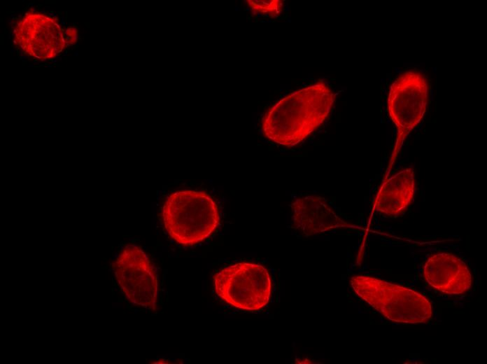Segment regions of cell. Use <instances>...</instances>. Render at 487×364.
<instances>
[{
	"label": "cell",
	"instance_id": "cell-4",
	"mask_svg": "<svg viewBox=\"0 0 487 364\" xmlns=\"http://www.w3.org/2000/svg\"><path fill=\"white\" fill-rule=\"evenodd\" d=\"M215 292L236 308L256 312L265 307L271 293L268 270L262 265L238 262L220 270L214 276Z\"/></svg>",
	"mask_w": 487,
	"mask_h": 364
},
{
	"label": "cell",
	"instance_id": "cell-3",
	"mask_svg": "<svg viewBox=\"0 0 487 364\" xmlns=\"http://www.w3.org/2000/svg\"><path fill=\"white\" fill-rule=\"evenodd\" d=\"M350 281L360 298L392 321L419 323L432 316L429 300L412 289L364 275L353 276Z\"/></svg>",
	"mask_w": 487,
	"mask_h": 364
},
{
	"label": "cell",
	"instance_id": "cell-2",
	"mask_svg": "<svg viewBox=\"0 0 487 364\" xmlns=\"http://www.w3.org/2000/svg\"><path fill=\"white\" fill-rule=\"evenodd\" d=\"M162 220L168 234L185 246L209 237L220 223L216 203L202 191L185 190L171 193L162 207Z\"/></svg>",
	"mask_w": 487,
	"mask_h": 364
},
{
	"label": "cell",
	"instance_id": "cell-7",
	"mask_svg": "<svg viewBox=\"0 0 487 364\" xmlns=\"http://www.w3.org/2000/svg\"><path fill=\"white\" fill-rule=\"evenodd\" d=\"M14 42L24 54L43 60L57 56L66 43L57 20L40 13L26 14L18 21Z\"/></svg>",
	"mask_w": 487,
	"mask_h": 364
},
{
	"label": "cell",
	"instance_id": "cell-9",
	"mask_svg": "<svg viewBox=\"0 0 487 364\" xmlns=\"http://www.w3.org/2000/svg\"><path fill=\"white\" fill-rule=\"evenodd\" d=\"M291 207L293 227L304 236L350 226L321 197L306 196L298 198L291 204Z\"/></svg>",
	"mask_w": 487,
	"mask_h": 364
},
{
	"label": "cell",
	"instance_id": "cell-8",
	"mask_svg": "<svg viewBox=\"0 0 487 364\" xmlns=\"http://www.w3.org/2000/svg\"><path fill=\"white\" fill-rule=\"evenodd\" d=\"M423 275L429 285L448 295L463 294L472 287V274L467 265L449 253L428 258L424 265Z\"/></svg>",
	"mask_w": 487,
	"mask_h": 364
},
{
	"label": "cell",
	"instance_id": "cell-5",
	"mask_svg": "<svg viewBox=\"0 0 487 364\" xmlns=\"http://www.w3.org/2000/svg\"><path fill=\"white\" fill-rule=\"evenodd\" d=\"M428 101V80L421 72L407 71L391 84L388 96V111L396 127L397 134L387 172L395 161L404 139L421 121Z\"/></svg>",
	"mask_w": 487,
	"mask_h": 364
},
{
	"label": "cell",
	"instance_id": "cell-10",
	"mask_svg": "<svg viewBox=\"0 0 487 364\" xmlns=\"http://www.w3.org/2000/svg\"><path fill=\"white\" fill-rule=\"evenodd\" d=\"M415 192L414 172L404 169L381 185L374 201V209L388 216L402 214L412 202Z\"/></svg>",
	"mask_w": 487,
	"mask_h": 364
},
{
	"label": "cell",
	"instance_id": "cell-11",
	"mask_svg": "<svg viewBox=\"0 0 487 364\" xmlns=\"http://www.w3.org/2000/svg\"><path fill=\"white\" fill-rule=\"evenodd\" d=\"M248 4L254 12L267 14L271 17L280 15L283 3L280 0L273 1H248Z\"/></svg>",
	"mask_w": 487,
	"mask_h": 364
},
{
	"label": "cell",
	"instance_id": "cell-6",
	"mask_svg": "<svg viewBox=\"0 0 487 364\" xmlns=\"http://www.w3.org/2000/svg\"><path fill=\"white\" fill-rule=\"evenodd\" d=\"M113 269L126 298L132 304L156 309L158 283L155 267L137 245L125 246L115 258Z\"/></svg>",
	"mask_w": 487,
	"mask_h": 364
},
{
	"label": "cell",
	"instance_id": "cell-1",
	"mask_svg": "<svg viewBox=\"0 0 487 364\" xmlns=\"http://www.w3.org/2000/svg\"><path fill=\"white\" fill-rule=\"evenodd\" d=\"M334 102L333 92L323 81L295 91L270 108L262 120L263 133L276 144L294 146L325 120Z\"/></svg>",
	"mask_w": 487,
	"mask_h": 364
}]
</instances>
